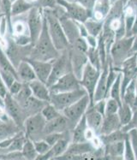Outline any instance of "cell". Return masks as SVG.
<instances>
[{
	"mask_svg": "<svg viewBox=\"0 0 137 160\" xmlns=\"http://www.w3.org/2000/svg\"><path fill=\"white\" fill-rule=\"evenodd\" d=\"M61 52L57 50L48 33L47 23L45 16L43 18V28L37 41L31 46L28 58L39 61H53L58 58Z\"/></svg>",
	"mask_w": 137,
	"mask_h": 160,
	"instance_id": "1",
	"label": "cell"
},
{
	"mask_svg": "<svg viewBox=\"0 0 137 160\" xmlns=\"http://www.w3.org/2000/svg\"><path fill=\"white\" fill-rule=\"evenodd\" d=\"M43 13L46 17L48 33L54 46L60 52L68 49L69 43L66 38L62 25L53 9H44Z\"/></svg>",
	"mask_w": 137,
	"mask_h": 160,
	"instance_id": "2",
	"label": "cell"
},
{
	"mask_svg": "<svg viewBox=\"0 0 137 160\" xmlns=\"http://www.w3.org/2000/svg\"><path fill=\"white\" fill-rule=\"evenodd\" d=\"M132 41L133 36H125L122 39H116L110 50V62L116 70L119 71L123 62L132 56Z\"/></svg>",
	"mask_w": 137,
	"mask_h": 160,
	"instance_id": "3",
	"label": "cell"
},
{
	"mask_svg": "<svg viewBox=\"0 0 137 160\" xmlns=\"http://www.w3.org/2000/svg\"><path fill=\"white\" fill-rule=\"evenodd\" d=\"M46 120L41 114V112L30 116L26 118L23 125V131L26 138L32 141L41 140L45 136L44 130Z\"/></svg>",
	"mask_w": 137,
	"mask_h": 160,
	"instance_id": "4",
	"label": "cell"
},
{
	"mask_svg": "<svg viewBox=\"0 0 137 160\" xmlns=\"http://www.w3.org/2000/svg\"><path fill=\"white\" fill-rule=\"evenodd\" d=\"M72 71V66L69 59V54H68V50L66 49L63 51L60 56L58 58L53 60L52 62V71L50 74V76L47 82L46 86L50 88L55 83L60 77L63 75L68 74Z\"/></svg>",
	"mask_w": 137,
	"mask_h": 160,
	"instance_id": "5",
	"label": "cell"
},
{
	"mask_svg": "<svg viewBox=\"0 0 137 160\" xmlns=\"http://www.w3.org/2000/svg\"><path fill=\"white\" fill-rule=\"evenodd\" d=\"M90 104H91V102H90L89 96L86 94L85 96H83L82 98L78 99L77 101L72 104L71 105H69L68 107H67L62 111L63 115L68 120L70 130L73 129V128L75 127L76 123L85 115L86 111L88 110Z\"/></svg>",
	"mask_w": 137,
	"mask_h": 160,
	"instance_id": "6",
	"label": "cell"
},
{
	"mask_svg": "<svg viewBox=\"0 0 137 160\" xmlns=\"http://www.w3.org/2000/svg\"><path fill=\"white\" fill-rule=\"evenodd\" d=\"M43 18H44L43 9L39 7L33 6L28 11L27 25L28 29V36H29L31 46H33L35 44L39 34L41 33L43 28Z\"/></svg>",
	"mask_w": 137,
	"mask_h": 160,
	"instance_id": "7",
	"label": "cell"
},
{
	"mask_svg": "<svg viewBox=\"0 0 137 160\" xmlns=\"http://www.w3.org/2000/svg\"><path fill=\"white\" fill-rule=\"evenodd\" d=\"M86 94L88 93L82 88L75 91L51 93L49 102L52 105H54L59 111L62 112L64 109L74 104Z\"/></svg>",
	"mask_w": 137,
	"mask_h": 160,
	"instance_id": "8",
	"label": "cell"
},
{
	"mask_svg": "<svg viewBox=\"0 0 137 160\" xmlns=\"http://www.w3.org/2000/svg\"><path fill=\"white\" fill-rule=\"evenodd\" d=\"M100 74H101V70L96 69L94 66H93L88 62L86 64L85 68L82 72V77L80 79L81 87L87 92L90 98L91 104H93L94 94L95 88H96Z\"/></svg>",
	"mask_w": 137,
	"mask_h": 160,
	"instance_id": "9",
	"label": "cell"
},
{
	"mask_svg": "<svg viewBox=\"0 0 137 160\" xmlns=\"http://www.w3.org/2000/svg\"><path fill=\"white\" fill-rule=\"evenodd\" d=\"M57 3L64 10L66 15L75 22L83 23L92 17L91 12L76 1L69 2L66 0H57Z\"/></svg>",
	"mask_w": 137,
	"mask_h": 160,
	"instance_id": "10",
	"label": "cell"
},
{
	"mask_svg": "<svg viewBox=\"0 0 137 160\" xmlns=\"http://www.w3.org/2000/svg\"><path fill=\"white\" fill-rule=\"evenodd\" d=\"M3 99H4V110L6 111V114L11 118V120L17 124V127L23 131V125L26 118L24 116L23 109L20 104L9 92L7 93Z\"/></svg>",
	"mask_w": 137,
	"mask_h": 160,
	"instance_id": "11",
	"label": "cell"
},
{
	"mask_svg": "<svg viewBox=\"0 0 137 160\" xmlns=\"http://www.w3.org/2000/svg\"><path fill=\"white\" fill-rule=\"evenodd\" d=\"M82 88L79 80L73 72H69L62 77L49 88L51 93H58L63 92H71Z\"/></svg>",
	"mask_w": 137,
	"mask_h": 160,
	"instance_id": "12",
	"label": "cell"
},
{
	"mask_svg": "<svg viewBox=\"0 0 137 160\" xmlns=\"http://www.w3.org/2000/svg\"><path fill=\"white\" fill-rule=\"evenodd\" d=\"M122 74V96L129 83L137 76V53H134L127 58L121 66L120 70Z\"/></svg>",
	"mask_w": 137,
	"mask_h": 160,
	"instance_id": "13",
	"label": "cell"
},
{
	"mask_svg": "<svg viewBox=\"0 0 137 160\" xmlns=\"http://www.w3.org/2000/svg\"><path fill=\"white\" fill-rule=\"evenodd\" d=\"M68 54H69V59H70V62H71L72 71L75 74V76L80 80L82 77L83 69L85 68L86 64L88 62L87 53L76 49L70 45L68 46Z\"/></svg>",
	"mask_w": 137,
	"mask_h": 160,
	"instance_id": "14",
	"label": "cell"
},
{
	"mask_svg": "<svg viewBox=\"0 0 137 160\" xmlns=\"http://www.w3.org/2000/svg\"><path fill=\"white\" fill-rule=\"evenodd\" d=\"M71 142V131H68L65 135L52 146L50 150L45 154L38 155L36 159H52L57 158L63 154L67 150L68 145Z\"/></svg>",
	"mask_w": 137,
	"mask_h": 160,
	"instance_id": "15",
	"label": "cell"
},
{
	"mask_svg": "<svg viewBox=\"0 0 137 160\" xmlns=\"http://www.w3.org/2000/svg\"><path fill=\"white\" fill-rule=\"evenodd\" d=\"M26 60L33 67L36 78L46 84V82L49 78L50 74L52 71L53 61H39V60L30 58H26Z\"/></svg>",
	"mask_w": 137,
	"mask_h": 160,
	"instance_id": "16",
	"label": "cell"
},
{
	"mask_svg": "<svg viewBox=\"0 0 137 160\" xmlns=\"http://www.w3.org/2000/svg\"><path fill=\"white\" fill-rule=\"evenodd\" d=\"M67 131H71L69 128V124L67 118L61 113L58 117L46 122L44 134L46 135L52 133H64Z\"/></svg>",
	"mask_w": 137,
	"mask_h": 160,
	"instance_id": "17",
	"label": "cell"
},
{
	"mask_svg": "<svg viewBox=\"0 0 137 160\" xmlns=\"http://www.w3.org/2000/svg\"><path fill=\"white\" fill-rule=\"evenodd\" d=\"M104 116L99 113L93 105H89L88 110L85 113V118L89 128L94 132L95 134L99 135V130L101 128L102 122H103V118Z\"/></svg>",
	"mask_w": 137,
	"mask_h": 160,
	"instance_id": "18",
	"label": "cell"
},
{
	"mask_svg": "<svg viewBox=\"0 0 137 160\" xmlns=\"http://www.w3.org/2000/svg\"><path fill=\"white\" fill-rule=\"evenodd\" d=\"M48 102L40 100V99L33 97V95H32L31 97H29L28 99H26L25 101L21 103L20 105H21V107L23 109V113H24L25 118H27L30 117V116H33V115L41 112L44 106Z\"/></svg>",
	"mask_w": 137,
	"mask_h": 160,
	"instance_id": "19",
	"label": "cell"
},
{
	"mask_svg": "<svg viewBox=\"0 0 137 160\" xmlns=\"http://www.w3.org/2000/svg\"><path fill=\"white\" fill-rule=\"evenodd\" d=\"M109 68H110V59L108 64L104 66L102 69L101 74L99 79L98 83L95 88L94 94V102L98 101L103 98H106V93H107V76L109 73Z\"/></svg>",
	"mask_w": 137,
	"mask_h": 160,
	"instance_id": "20",
	"label": "cell"
},
{
	"mask_svg": "<svg viewBox=\"0 0 137 160\" xmlns=\"http://www.w3.org/2000/svg\"><path fill=\"white\" fill-rule=\"evenodd\" d=\"M17 73L18 81L23 83H29L35 80L36 75L33 71V67L26 59L22 60L17 66Z\"/></svg>",
	"mask_w": 137,
	"mask_h": 160,
	"instance_id": "21",
	"label": "cell"
},
{
	"mask_svg": "<svg viewBox=\"0 0 137 160\" xmlns=\"http://www.w3.org/2000/svg\"><path fill=\"white\" fill-rule=\"evenodd\" d=\"M104 157L109 159H124V141L103 145Z\"/></svg>",
	"mask_w": 137,
	"mask_h": 160,
	"instance_id": "22",
	"label": "cell"
},
{
	"mask_svg": "<svg viewBox=\"0 0 137 160\" xmlns=\"http://www.w3.org/2000/svg\"><path fill=\"white\" fill-rule=\"evenodd\" d=\"M123 126L121 124L118 113L112 115H105L103 118V122H102L101 128L99 130V135L110 134L113 131L120 129Z\"/></svg>",
	"mask_w": 137,
	"mask_h": 160,
	"instance_id": "23",
	"label": "cell"
},
{
	"mask_svg": "<svg viewBox=\"0 0 137 160\" xmlns=\"http://www.w3.org/2000/svg\"><path fill=\"white\" fill-rule=\"evenodd\" d=\"M29 86L31 91H32V95L33 97L39 98L40 100H43V101H50L51 92H50L49 88L46 86V83L40 82L38 79H35L29 82Z\"/></svg>",
	"mask_w": 137,
	"mask_h": 160,
	"instance_id": "24",
	"label": "cell"
},
{
	"mask_svg": "<svg viewBox=\"0 0 137 160\" xmlns=\"http://www.w3.org/2000/svg\"><path fill=\"white\" fill-rule=\"evenodd\" d=\"M112 4L111 0H96L92 12V18L104 21L110 12Z\"/></svg>",
	"mask_w": 137,
	"mask_h": 160,
	"instance_id": "25",
	"label": "cell"
},
{
	"mask_svg": "<svg viewBox=\"0 0 137 160\" xmlns=\"http://www.w3.org/2000/svg\"><path fill=\"white\" fill-rule=\"evenodd\" d=\"M88 128L85 115L71 130V142H83L86 140V131Z\"/></svg>",
	"mask_w": 137,
	"mask_h": 160,
	"instance_id": "26",
	"label": "cell"
},
{
	"mask_svg": "<svg viewBox=\"0 0 137 160\" xmlns=\"http://www.w3.org/2000/svg\"><path fill=\"white\" fill-rule=\"evenodd\" d=\"M135 79H136V77L129 83L127 88H125L124 94L122 96V101L129 105L133 110L137 108L136 92H135Z\"/></svg>",
	"mask_w": 137,
	"mask_h": 160,
	"instance_id": "27",
	"label": "cell"
},
{
	"mask_svg": "<svg viewBox=\"0 0 137 160\" xmlns=\"http://www.w3.org/2000/svg\"><path fill=\"white\" fill-rule=\"evenodd\" d=\"M33 6L35 5L28 0H13L11 5V17L26 13Z\"/></svg>",
	"mask_w": 137,
	"mask_h": 160,
	"instance_id": "28",
	"label": "cell"
},
{
	"mask_svg": "<svg viewBox=\"0 0 137 160\" xmlns=\"http://www.w3.org/2000/svg\"><path fill=\"white\" fill-rule=\"evenodd\" d=\"M86 29L88 31V35L94 36L98 38L100 35L103 31V26H104V21H98L94 18H88L85 22H83Z\"/></svg>",
	"mask_w": 137,
	"mask_h": 160,
	"instance_id": "29",
	"label": "cell"
},
{
	"mask_svg": "<svg viewBox=\"0 0 137 160\" xmlns=\"http://www.w3.org/2000/svg\"><path fill=\"white\" fill-rule=\"evenodd\" d=\"M19 131L21 129L13 121L10 122L8 120L0 122V141L13 136Z\"/></svg>",
	"mask_w": 137,
	"mask_h": 160,
	"instance_id": "30",
	"label": "cell"
},
{
	"mask_svg": "<svg viewBox=\"0 0 137 160\" xmlns=\"http://www.w3.org/2000/svg\"><path fill=\"white\" fill-rule=\"evenodd\" d=\"M127 134L128 133L124 132L122 128H120V129L111 132L110 134L99 135V137L100 139L101 143L103 145H106V144L113 143V142H117V141H124L125 138L127 137Z\"/></svg>",
	"mask_w": 137,
	"mask_h": 160,
	"instance_id": "31",
	"label": "cell"
},
{
	"mask_svg": "<svg viewBox=\"0 0 137 160\" xmlns=\"http://www.w3.org/2000/svg\"><path fill=\"white\" fill-rule=\"evenodd\" d=\"M0 70L1 71H5L11 73L14 75L17 79V68L15 67L13 62H11L10 58L8 57L6 52L2 49V47H0Z\"/></svg>",
	"mask_w": 137,
	"mask_h": 160,
	"instance_id": "32",
	"label": "cell"
},
{
	"mask_svg": "<svg viewBox=\"0 0 137 160\" xmlns=\"http://www.w3.org/2000/svg\"><path fill=\"white\" fill-rule=\"evenodd\" d=\"M118 116L120 119L122 126H124L130 122L132 116H133V109L126 103L122 101V104L119 106L118 111Z\"/></svg>",
	"mask_w": 137,
	"mask_h": 160,
	"instance_id": "33",
	"label": "cell"
},
{
	"mask_svg": "<svg viewBox=\"0 0 137 160\" xmlns=\"http://www.w3.org/2000/svg\"><path fill=\"white\" fill-rule=\"evenodd\" d=\"M121 84H122V74L119 71L117 78L115 80L113 85L111 86V89L109 91L107 98H112L116 99L119 104H122V88H121Z\"/></svg>",
	"mask_w": 137,
	"mask_h": 160,
	"instance_id": "34",
	"label": "cell"
},
{
	"mask_svg": "<svg viewBox=\"0 0 137 160\" xmlns=\"http://www.w3.org/2000/svg\"><path fill=\"white\" fill-rule=\"evenodd\" d=\"M22 154H23V158L25 159L28 160H33L36 159L38 157V152L36 151L34 145H33V141H32L29 139L26 138V141L24 142L23 149H22Z\"/></svg>",
	"mask_w": 137,
	"mask_h": 160,
	"instance_id": "35",
	"label": "cell"
},
{
	"mask_svg": "<svg viewBox=\"0 0 137 160\" xmlns=\"http://www.w3.org/2000/svg\"><path fill=\"white\" fill-rule=\"evenodd\" d=\"M87 56H88V62L92 65L94 66L96 69L102 70L101 58L97 47H89L87 52Z\"/></svg>",
	"mask_w": 137,
	"mask_h": 160,
	"instance_id": "36",
	"label": "cell"
},
{
	"mask_svg": "<svg viewBox=\"0 0 137 160\" xmlns=\"http://www.w3.org/2000/svg\"><path fill=\"white\" fill-rule=\"evenodd\" d=\"M61 113H62V112L59 111L58 110L54 105H52L50 102H48V103L44 106V108L42 109V111H41V114H42V116L44 117V118L46 119V122L50 121V120H52L53 118L58 117Z\"/></svg>",
	"mask_w": 137,
	"mask_h": 160,
	"instance_id": "37",
	"label": "cell"
},
{
	"mask_svg": "<svg viewBox=\"0 0 137 160\" xmlns=\"http://www.w3.org/2000/svg\"><path fill=\"white\" fill-rule=\"evenodd\" d=\"M31 96H32V91L30 88L29 83H23L22 88L16 96H14V98L19 104H21Z\"/></svg>",
	"mask_w": 137,
	"mask_h": 160,
	"instance_id": "38",
	"label": "cell"
},
{
	"mask_svg": "<svg viewBox=\"0 0 137 160\" xmlns=\"http://www.w3.org/2000/svg\"><path fill=\"white\" fill-rule=\"evenodd\" d=\"M120 104L112 98H105V115H112L118 113Z\"/></svg>",
	"mask_w": 137,
	"mask_h": 160,
	"instance_id": "39",
	"label": "cell"
},
{
	"mask_svg": "<svg viewBox=\"0 0 137 160\" xmlns=\"http://www.w3.org/2000/svg\"><path fill=\"white\" fill-rule=\"evenodd\" d=\"M28 29V25L27 23L23 22H16L12 24V28H11V33H13V35H15L17 38L22 37L23 34L25 33Z\"/></svg>",
	"mask_w": 137,
	"mask_h": 160,
	"instance_id": "40",
	"label": "cell"
},
{
	"mask_svg": "<svg viewBox=\"0 0 137 160\" xmlns=\"http://www.w3.org/2000/svg\"><path fill=\"white\" fill-rule=\"evenodd\" d=\"M33 145H34V147L39 155L46 153L50 150V148L52 147L44 139L33 141Z\"/></svg>",
	"mask_w": 137,
	"mask_h": 160,
	"instance_id": "41",
	"label": "cell"
},
{
	"mask_svg": "<svg viewBox=\"0 0 137 160\" xmlns=\"http://www.w3.org/2000/svg\"><path fill=\"white\" fill-rule=\"evenodd\" d=\"M124 159H126V160L135 159L134 151H133V148H132V146H131L129 139V137H128V134H127V137L125 138V140H124Z\"/></svg>",
	"mask_w": 137,
	"mask_h": 160,
	"instance_id": "42",
	"label": "cell"
},
{
	"mask_svg": "<svg viewBox=\"0 0 137 160\" xmlns=\"http://www.w3.org/2000/svg\"><path fill=\"white\" fill-rule=\"evenodd\" d=\"M67 132H68V131H67ZM67 132H64V133H52V134H46L43 139H44L47 143L49 144L51 147H52L57 141H59L61 138L63 137Z\"/></svg>",
	"mask_w": 137,
	"mask_h": 160,
	"instance_id": "43",
	"label": "cell"
},
{
	"mask_svg": "<svg viewBox=\"0 0 137 160\" xmlns=\"http://www.w3.org/2000/svg\"><path fill=\"white\" fill-rule=\"evenodd\" d=\"M128 133V137L129 139L131 146L134 151V157L135 159H137V129L136 128H132L130 130H129Z\"/></svg>",
	"mask_w": 137,
	"mask_h": 160,
	"instance_id": "44",
	"label": "cell"
},
{
	"mask_svg": "<svg viewBox=\"0 0 137 160\" xmlns=\"http://www.w3.org/2000/svg\"><path fill=\"white\" fill-rule=\"evenodd\" d=\"M35 6H38L41 9H55L58 6L57 0H37Z\"/></svg>",
	"mask_w": 137,
	"mask_h": 160,
	"instance_id": "45",
	"label": "cell"
},
{
	"mask_svg": "<svg viewBox=\"0 0 137 160\" xmlns=\"http://www.w3.org/2000/svg\"><path fill=\"white\" fill-rule=\"evenodd\" d=\"M70 46H72L73 47H75L76 49L80 50V51H82V52L86 53H87L88 48H89L88 42H87V40H86V38H83V37H80V38H78V39H76L73 44H71Z\"/></svg>",
	"mask_w": 137,
	"mask_h": 160,
	"instance_id": "46",
	"label": "cell"
},
{
	"mask_svg": "<svg viewBox=\"0 0 137 160\" xmlns=\"http://www.w3.org/2000/svg\"><path fill=\"white\" fill-rule=\"evenodd\" d=\"M132 128H136L137 129V108L133 110V116H132L130 122L128 124L122 127V129L126 133Z\"/></svg>",
	"mask_w": 137,
	"mask_h": 160,
	"instance_id": "47",
	"label": "cell"
},
{
	"mask_svg": "<svg viewBox=\"0 0 137 160\" xmlns=\"http://www.w3.org/2000/svg\"><path fill=\"white\" fill-rule=\"evenodd\" d=\"M22 87H23V82H21L20 81H18V80H16V81L9 87L8 92H9L10 94H11L14 97V96H16V95L19 92V91L21 90V88H22Z\"/></svg>",
	"mask_w": 137,
	"mask_h": 160,
	"instance_id": "48",
	"label": "cell"
},
{
	"mask_svg": "<svg viewBox=\"0 0 137 160\" xmlns=\"http://www.w3.org/2000/svg\"><path fill=\"white\" fill-rule=\"evenodd\" d=\"M91 105H94V107L99 113H101L103 116H104V114H105V98H103V99H100V100H98V101L94 102Z\"/></svg>",
	"mask_w": 137,
	"mask_h": 160,
	"instance_id": "49",
	"label": "cell"
},
{
	"mask_svg": "<svg viewBox=\"0 0 137 160\" xmlns=\"http://www.w3.org/2000/svg\"><path fill=\"white\" fill-rule=\"evenodd\" d=\"M96 0H76V2H78L80 4H82V6L85 7L86 9L89 10L90 12H93V9L94 6V3Z\"/></svg>",
	"mask_w": 137,
	"mask_h": 160,
	"instance_id": "50",
	"label": "cell"
},
{
	"mask_svg": "<svg viewBox=\"0 0 137 160\" xmlns=\"http://www.w3.org/2000/svg\"><path fill=\"white\" fill-rule=\"evenodd\" d=\"M86 40H87L89 47H97L98 46V38L97 37L88 35L86 37Z\"/></svg>",
	"mask_w": 137,
	"mask_h": 160,
	"instance_id": "51",
	"label": "cell"
},
{
	"mask_svg": "<svg viewBox=\"0 0 137 160\" xmlns=\"http://www.w3.org/2000/svg\"><path fill=\"white\" fill-rule=\"evenodd\" d=\"M8 92H8V88H7V86L5 85V83L3 82L2 78L0 77V96L3 98H4Z\"/></svg>",
	"mask_w": 137,
	"mask_h": 160,
	"instance_id": "52",
	"label": "cell"
},
{
	"mask_svg": "<svg viewBox=\"0 0 137 160\" xmlns=\"http://www.w3.org/2000/svg\"><path fill=\"white\" fill-rule=\"evenodd\" d=\"M132 52H133V53H137V34L133 36V41H132Z\"/></svg>",
	"mask_w": 137,
	"mask_h": 160,
	"instance_id": "53",
	"label": "cell"
},
{
	"mask_svg": "<svg viewBox=\"0 0 137 160\" xmlns=\"http://www.w3.org/2000/svg\"><path fill=\"white\" fill-rule=\"evenodd\" d=\"M135 34H137V17L135 18V21H134V25L132 27L130 31V36H134Z\"/></svg>",
	"mask_w": 137,
	"mask_h": 160,
	"instance_id": "54",
	"label": "cell"
},
{
	"mask_svg": "<svg viewBox=\"0 0 137 160\" xmlns=\"http://www.w3.org/2000/svg\"><path fill=\"white\" fill-rule=\"evenodd\" d=\"M127 4L130 5L132 7H137V0H129Z\"/></svg>",
	"mask_w": 137,
	"mask_h": 160,
	"instance_id": "55",
	"label": "cell"
},
{
	"mask_svg": "<svg viewBox=\"0 0 137 160\" xmlns=\"http://www.w3.org/2000/svg\"><path fill=\"white\" fill-rule=\"evenodd\" d=\"M0 107L4 108V99L0 96Z\"/></svg>",
	"mask_w": 137,
	"mask_h": 160,
	"instance_id": "56",
	"label": "cell"
},
{
	"mask_svg": "<svg viewBox=\"0 0 137 160\" xmlns=\"http://www.w3.org/2000/svg\"><path fill=\"white\" fill-rule=\"evenodd\" d=\"M120 1L122 2V3H123V4H124V6H126V5H127L128 2H129V0H120Z\"/></svg>",
	"mask_w": 137,
	"mask_h": 160,
	"instance_id": "57",
	"label": "cell"
},
{
	"mask_svg": "<svg viewBox=\"0 0 137 160\" xmlns=\"http://www.w3.org/2000/svg\"><path fill=\"white\" fill-rule=\"evenodd\" d=\"M117 1H118V0H111V4H113V3H116V2H117Z\"/></svg>",
	"mask_w": 137,
	"mask_h": 160,
	"instance_id": "58",
	"label": "cell"
},
{
	"mask_svg": "<svg viewBox=\"0 0 137 160\" xmlns=\"http://www.w3.org/2000/svg\"><path fill=\"white\" fill-rule=\"evenodd\" d=\"M0 15H3V10H1V7H0Z\"/></svg>",
	"mask_w": 137,
	"mask_h": 160,
	"instance_id": "59",
	"label": "cell"
},
{
	"mask_svg": "<svg viewBox=\"0 0 137 160\" xmlns=\"http://www.w3.org/2000/svg\"><path fill=\"white\" fill-rule=\"evenodd\" d=\"M66 1H69V2H74V1H76V0H66Z\"/></svg>",
	"mask_w": 137,
	"mask_h": 160,
	"instance_id": "60",
	"label": "cell"
},
{
	"mask_svg": "<svg viewBox=\"0 0 137 160\" xmlns=\"http://www.w3.org/2000/svg\"><path fill=\"white\" fill-rule=\"evenodd\" d=\"M1 5H2V0H0V7H1ZM2 8V7H1Z\"/></svg>",
	"mask_w": 137,
	"mask_h": 160,
	"instance_id": "61",
	"label": "cell"
}]
</instances>
